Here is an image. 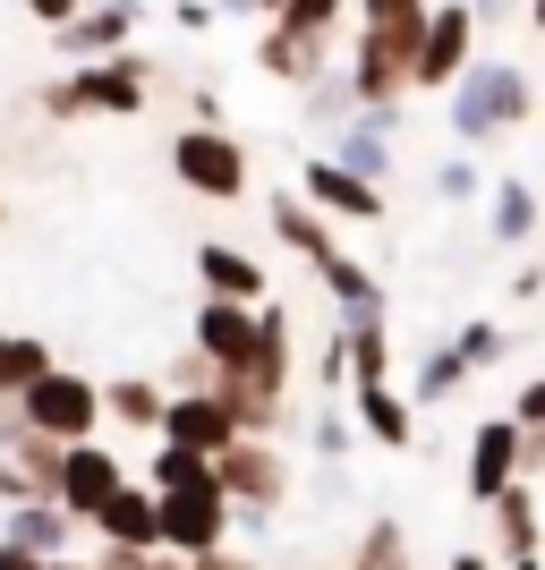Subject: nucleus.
Returning <instances> with one entry per match:
<instances>
[{
    "mask_svg": "<svg viewBox=\"0 0 545 570\" xmlns=\"http://www.w3.org/2000/svg\"><path fill=\"white\" fill-rule=\"evenodd\" d=\"M196 282H205V298H247V307H264V264L239 256V247H196Z\"/></svg>",
    "mask_w": 545,
    "mask_h": 570,
    "instance_id": "a211bd4d",
    "label": "nucleus"
},
{
    "mask_svg": "<svg viewBox=\"0 0 545 570\" xmlns=\"http://www.w3.org/2000/svg\"><path fill=\"white\" fill-rule=\"evenodd\" d=\"M214 375H222L214 357H205V350H188V357H179V366H171V392H205V383H214Z\"/></svg>",
    "mask_w": 545,
    "mask_h": 570,
    "instance_id": "c756f323",
    "label": "nucleus"
},
{
    "mask_svg": "<svg viewBox=\"0 0 545 570\" xmlns=\"http://www.w3.org/2000/svg\"><path fill=\"white\" fill-rule=\"evenodd\" d=\"M486 230H495V238H528V230H537V188H528V179H503Z\"/></svg>",
    "mask_w": 545,
    "mask_h": 570,
    "instance_id": "b1692460",
    "label": "nucleus"
},
{
    "mask_svg": "<svg viewBox=\"0 0 545 570\" xmlns=\"http://www.w3.org/2000/svg\"><path fill=\"white\" fill-rule=\"evenodd\" d=\"M528 119V77L512 60H469V69L451 77V137H503V128H520Z\"/></svg>",
    "mask_w": 545,
    "mask_h": 570,
    "instance_id": "f03ea898",
    "label": "nucleus"
},
{
    "mask_svg": "<svg viewBox=\"0 0 545 570\" xmlns=\"http://www.w3.org/2000/svg\"><path fill=\"white\" fill-rule=\"evenodd\" d=\"M495 537H503V553H537V494H528L520 476L495 494Z\"/></svg>",
    "mask_w": 545,
    "mask_h": 570,
    "instance_id": "4be33fe9",
    "label": "nucleus"
},
{
    "mask_svg": "<svg viewBox=\"0 0 545 570\" xmlns=\"http://www.w3.org/2000/svg\"><path fill=\"white\" fill-rule=\"evenodd\" d=\"M451 350L469 357V366H495V357H503V333H495V324H460V341H451Z\"/></svg>",
    "mask_w": 545,
    "mask_h": 570,
    "instance_id": "c85d7f7f",
    "label": "nucleus"
},
{
    "mask_svg": "<svg viewBox=\"0 0 545 570\" xmlns=\"http://www.w3.org/2000/svg\"><path fill=\"white\" fill-rule=\"evenodd\" d=\"M77 528L86 520H77L60 494H26V502H9V528H0V537H18V546H35V553H60Z\"/></svg>",
    "mask_w": 545,
    "mask_h": 570,
    "instance_id": "f3484780",
    "label": "nucleus"
},
{
    "mask_svg": "<svg viewBox=\"0 0 545 570\" xmlns=\"http://www.w3.org/2000/svg\"><path fill=\"white\" fill-rule=\"evenodd\" d=\"M256 9H264V18H273V9H282V0H256Z\"/></svg>",
    "mask_w": 545,
    "mask_h": 570,
    "instance_id": "a18cd8bd",
    "label": "nucleus"
},
{
    "mask_svg": "<svg viewBox=\"0 0 545 570\" xmlns=\"http://www.w3.org/2000/svg\"><path fill=\"white\" fill-rule=\"evenodd\" d=\"M0 341H9V333H0Z\"/></svg>",
    "mask_w": 545,
    "mask_h": 570,
    "instance_id": "de8ad7c7",
    "label": "nucleus"
},
{
    "mask_svg": "<svg viewBox=\"0 0 545 570\" xmlns=\"http://www.w3.org/2000/svg\"><path fill=\"white\" fill-rule=\"evenodd\" d=\"M214 476H222V494L247 502V511H273V502L290 494V469H282V452H273L264 434H239V443H222V452H214Z\"/></svg>",
    "mask_w": 545,
    "mask_h": 570,
    "instance_id": "0eeeda50",
    "label": "nucleus"
},
{
    "mask_svg": "<svg viewBox=\"0 0 545 570\" xmlns=\"http://www.w3.org/2000/svg\"><path fill=\"white\" fill-rule=\"evenodd\" d=\"M350 570H418V562H409V528L376 520V528H367V546L350 553Z\"/></svg>",
    "mask_w": 545,
    "mask_h": 570,
    "instance_id": "393cba45",
    "label": "nucleus"
},
{
    "mask_svg": "<svg viewBox=\"0 0 545 570\" xmlns=\"http://www.w3.org/2000/svg\"><path fill=\"white\" fill-rule=\"evenodd\" d=\"M188 570H256L247 553H231V546H205V553H188Z\"/></svg>",
    "mask_w": 545,
    "mask_h": 570,
    "instance_id": "473e14b6",
    "label": "nucleus"
},
{
    "mask_svg": "<svg viewBox=\"0 0 545 570\" xmlns=\"http://www.w3.org/2000/svg\"><path fill=\"white\" fill-rule=\"evenodd\" d=\"M51 35H60L69 60H103V51H119L137 35V9H128V0H103V9H77L69 26H51Z\"/></svg>",
    "mask_w": 545,
    "mask_h": 570,
    "instance_id": "2eb2a0df",
    "label": "nucleus"
},
{
    "mask_svg": "<svg viewBox=\"0 0 545 570\" xmlns=\"http://www.w3.org/2000/svg\"><path fill=\"white\" fill-rule=\"evenodd\" d=\"M0 570H43V553L18 546V537H0Z\"/></svg>",
    "mask_w": 545,
    "mask_h": 570,
    "instance_id": "c9c22d12",
    "label": "nucleus"
},
{
    "mask_svg": "<svg viewBox=\"0 0 545 570\" xmlns=\"http://www.w3.org/2000/svg\"><path fill=\"white\" fill-rule=\"evenodd\" d=\"M358 417H367V434H376V443H392V452L409 443V409H401V392H392V383H358Z\"/></svg>",
    "mask_w": 545,
    "mask_h": 570,
    "instance_id": "5701e85b",
    "label": "nucleus"
},
{
    "mask_svg": "<svg viewBox=\"0 0 545 570\" xmlns=\"http://www.w3.org/2000/svg\"><path fill=\"white\" fill-rule=\"evenodd\" d=\"M43 111L51 119H77V111H145V60H137V51H103V60H86L69 86H51Z\"/></svg>",
    "mask_w": 545,
    "mask_h": 570,
    "instance_id": "20e7f679",
    "label": "nucleus"
},
{
    "mask_svg": "<svg viewBox=\"0 0 545 570\" xmlns=\"http://www.w3.org/2000/svg\"><path fill=\"white\" fill-rule=\"evenodd\" d=\"M324 51H332V35H315V26H290V18H273V26H264V43H256V60H264V77H282V86H315V77L332 69Z\"/></svg>",
    "mask_w": 545,
    "mask_h": 570,
    "instance_id": "9b49d317",
    "label": "nucleus"
},
{
    "mask_svg": "<svg viewBox=\"0 0 545 570\" xmlns=\"http://www.w3.org/2000/svg\"><path fill=\"white\" fill-rule=\"evenodd\" d=\"M171 18L188 26V35H205V26H214V18H222V0H171Z\"/></svg>",
    "mask_w": 545,
    "mask_h": 570,
    "instance_id": "7c9ffc66",
    "label": "nucleus"
},
{
    "mask_svg": "<svg viewBox=\"0 0 545 570\" xmlns=\"http://www.w3.org/2000/svg\"><path fill=\"white\" fill-rule=\"evenodd\" d=\"M451 570H486V562H477V553H460V562H451Z\"/></svg>",
    "mask_w": 545,
    "mask_h": 570,
    "instance_id": "79ce46f5",
    "label": "nucleus"
},
{
    "mask_svg": "<svg viewBox=\"0 0 545 570\" xmlns=\"http://www.w3.org/2000/svg\"><path fill=\"white\" fill-rule=\"evenodd\" d=\"M0 214H9V205H0Z\"/></svg>",
    "mask_w": 545,
    "mask_h": 570,
    "instance_id": "49530a36",
    "label": "nucleus"
},
{
    "mask_svg": "<svg viewBox=\"0 0 545 570\" xmlns=\"http://www.w3.org/2000/svg\"><path fill=\"white\" fill-rule=\"evenodd\" d=\"M26 9H35V18H43V26H69L77 9H86V0H26Z\"/></svg>",
    "mask_w": 545,
    "mask_h": 570,
    "instance_id": "4c0bfd02",
    "label": "nucleus"
},
{
    "mask_svg": "<svg viewBox=\"0 0 545 570\" xmlns=\"http://www.w3.org/2000/svg\"><path fill=\"white\" fill-rule=\"evenodd\" d=\"M528 26H537V35H545V0H528Z\"/></svg>",
    "mask_w": 545,
    "mask_h": 570,
    "instance_id": "ea45409f",
    "label": "nucleus"
},
{
    "mask_svg": "<svg viewBox=\"0 0 545 570\" xmlns=\"http://www.w3.org/2000/svg\"><path fill=\"white\" fill-rule=\"evenodd\" d=\"M460 375H469V357H460V350H435L427 366L409 375V401H444V392H451Z\"/></svg>",
    "mask_w": 545,
    "mask_h": 570,
    "instance_id": "bb28decb",
    "label": "nucleus"
},
{
    "mask_svg": "<svg viewBox=\"0 0 545 570\" xmlns=\"http://www.w3.org/2000/svg\"><path fill=\"white\" fill-rule=\"evenodd\" d=\"M512 570H537V553H512Z\"/></svg>",
    "mask_w": 545,
    "mask_h": 570,
    "instance_id": "a19ab883",
    "label": "nucleus"
},
{
    "mask_svg": "<svg viewBox=\"0 0 545 570\" xmlns=\"http://www.w3.org/2000/svg\"><path fill=\"white\" fill-rule=\"evenodd\" d=\"M435 188H444V196H469L477 188V163H444V170H435Z\"/></svg>",
    "mask_w": 545,
    "mask_h": 570,
    "instance_id": "f704fd0d",
    "label": "nucleus"
},
{
    "mask_svg": "<svg viewBox=\"0 0 545 570\" xmlns=\"http://www.w3.org/2000/svg\"><path fill=\"white\" fill-rule=\"evenodd\" d=\"M188 111L205 119V128H222V95H214V86H196V95H188Z\"/></svg>",
    "mask_w": 545,
    "mask_h": 570,
    "instance_id": "58836bf2",
    "label": "nucleus"
},
{
    "mask_svg": "<svg viewBox=\"0 0 545 570\" xmlns=\"http://www.w3.org/2000/svg\"><path fill=\"white\" fill-rule=\"evenodd\" d=\"M315 452H324V460L350 452V417H324V426H315Z\"/></svg>",
    "mask_w": 545,
    "mask_h": 570,
    "instance_id": "72a5a7b5",
    "label": "nucleus"
},
{
    "mask_svg": "<svg viewBox=\"0 0 545 570\" xmlns=\"http://www.w3.org/2000/svg\"><path fill=\"white\" fill-rule=\"evenodd\" d=\"M308 264H315V282H324L350 315H383V289H376V273H367V264H350L341 247H324V256H308Z\"/></svg>",
    "mask_w": 545,
    "mask_h": 570,
    "instance_id": "aec40b11",
    "label": "nucleus"
},
{
    "mask_svg": "<svg viewBox=\"0 0 545 570\" xmlns=\"http://www.w3.org/2000/svg\"><path fill=\"white\" fill-rule=\"evenodd\" d=\"M512 476H520V417H486V426L469 434V494L495 502Z\"/></svg>",
    "mask_w": 545,
    "mask_h": 570,
    "instance_id": "ddd939ff",
    "label": "nucleus"
},
{
    "mask_svg": "<svg viewBox=\"0 0 545 570\" xmlns=\"http://www.w3.org/2000/svg\"><path fill=\"white\" fill-rule=\"evenodd\" d=\"M418 35H427V0H358V51H350L358 102H401L409 95Z\"/></svg>",
    "mask_w": 545,
    "mask_h": 570,
    "instance_id": "f257e3e1",
    "label": "nucleus"
},
{
    "mask_svg": "<svg viewBox=\"0 0 545 570\" xmlns=\"http://www.w3.org/2000/svg\"><path fill=\"white\" fill-rule=\"evenodd\" d=\"M163 383H145V375H119V383H103V417H119V426H154L163 434Z\"/></svg>",
    "mask_w": 545,
    "mask_h": 570,
    "instance_id": "412c9836",
    "label": "nucleus"
},
{
    "mask_svg": "<svg viewBox=\"0 0 545 570\" xmlns=\"http://www.w3.org/2000/svg\"><path fill=\"white\" fill-rule=\"evenodd\" d=\"M308 205L332 214V222H383V188H376V179H358V170H341L332 154L308 163Z\"/></svg>",
    "mask_w": 545,
    "mask_h": 570,
    "instance_id": "f8f14e48",
    "label": "nucleus"
},
{
    "mask_svg": "<svg viewBox=\"0 0 545 570\" xmlns=\"http://www.w3.org/2000/svg\"><path fill=\"white\" fill-rule=\"evenodd\" d=\"M469 43H477V9H427V35H418V69L409 86H451V77L469 69Z\"/></svg>",
    "mask_w": 545,
    "mask_h": 570,
    "instance_id": "6e6552de",
    "label": "nucleus"
},
{
    "mask_svg": "<svg viewBox=\"0 0 545 570\" xmlns=\"http://www.w3.org/2000/svg\"><path fill=\"white\" fill-rule=\"evenodd\" d=\"M43 366H51V350H43V341H18V333L0 341V392H9V401H18L26 383L43 375Z\"/></svg>",
    "mask_w": 545,
    "mask_h": 570,
    "instance_id": "a878e982",
    "label": "nucleus"
},
{
    "mask_svg": "<svg viewBox=\"0 0 545 570\" xmlns=\"http://www.w3.org/2000/svg\"><path fill=\"white\" fill-rule=\"evenodd\" d=\"M273 18H290V26H315V35H341V0H282Z\"/></svg>",
    "mask_w": 545,
    "mask_h": 570,
    "instance_id": "cd10ccee",
    "label": "nucleus"
},
{
    "mask_svg": "<svg viewBox=\"0 0 545 570\" xmlns=\"http://www.w3.org/2000/svg\"><path fill=\"white\" fill-rule=\"evenodd\" d=\"M86 528H103L111 546H137V553H154V546H163V502L145 494V485H119V494L103 502V511H95Z\"/></svg>",
    "mask_w": 545,
    "mask_h": 570,
    "instance_id": "dca6fc26",
    "label": "nucleus"
},
{
    "mask_svg": "<svg viewBox=\"0 0 545 570\" xmlns=\"http://www.w3.org/2000/svg\"><path fill=\"white\" fill-rule=\"evenodd\" d=\"M163 443H188V452H205V460H214L222 443H239L231 401H222L214 383H205V392H171V401H163Z\"/></svg>",
    "mask_w": 545,
    "mask_h": 570,
    "instance_id": "1a4fd4ad",
    "label": "nucleus"
},
{
    "mask_svg": "<svg viewBox=\"0 0 545 570\" xmlns=\"http://www.w3.org/2000/svg\"><path fill=\"white\" fill-rule=\"evenodd\" d=\"M171 170H179L196 196H214V205L247 196V154H239V137H222V128H205V119H196L188 137L171 145Z\"/></svg>",
    "mask_w": 545,
    "mask_h": 570,
    "instance_id": "423d86ee",
    "label": "nucleus"
},
{
    "mask_svg": "<svg viewBox=\"0 0 545 570\" xmlns=\"http://www.w3.org/2000/svg\"><path fill=\"white\" fill-rule=\"evenodd\" d=\"M163 502V546L171 553H205L231 537V494H222V476H196V485H154Z\"/></svg>",
    "mask_w": 545,
    "mask_h": 570,
    "instance_id": "39448f33",
    "label": "nucleus"
},
{
    "mask_svg": "<svg viewBox=\"0 0 545 570\" xmlns=\"http://www.w3.org/2000/svg\"><path fill=\"white\" fill-rule=\"evenodd\" d=\"M95 570H154V553H137V546H111V537H103V562Z\"/></svg>",
    "mask_w": 545,
    "mask_h": 570,
    "instance_id": "2f4dec72",
    "label": "nucleus"
},
{
    "mask_svg": "<svg viewBox=\"0 0 545 570\" xmlns=\"http://www.w3.org/2000/svg\"><path fill=\"white\" fill-rule=\"evenodd\" d=\"M18 417L43 426V434H60V443H86V434L103 426V383L69 375V366H43V375L18 392Z\"/></svg>",
    "mask_w": 545,
    "mask_h": 570,
    "instance_id": "7ed1b4c3",
    "label": "nucleus"
},
{
    "mask_svg": "<svg viewBox=\"0 0 545 570\" xmlns=\"http://www.w3.org/2000/svg\"><path fill=\"white\" fill-rule=\"evenodd\" d=\"M512 417H520V426H545V375L520 392V409H512Z\"/></svg>",
    "mask_w": 545,
    "mask_h": 570,
    "instance_id": "e433bc0d",
    "label": "nucleus"
},
{
    "mask_svg": "<svg viewBox=\"0 0 545 570\" xmlns=\"http://www.w3.org/2000/svg\"><path fill=\"white\" fill-rule=\"evenodd\" d=\"M154 570H188V553H179V562H154Z\"/></svg>",
    "mask_w": 545,
    "mask_h": 570,
    "instance_id": "c03bdc74",
    "label": "nucleus"
},
{
    "mask_svg": "<svg viewBox=\"0 0 545 570\" xmlns=\"http://www.w3.org/2000/svg\"><path fill=\"white\" fill-rule=\"evenodd\" d=\"M43 570H95V562H43Z\"/></svg>",
    "mask_w": 545,
    "mask_h": 570,
    "instance_id": "37998d69",
    "label": "nucleus"
},
{
    "mask_svg": "<svg viewBox=\"0 0 545 570\" xmlns=\"http://www.w3.org/2000/svg\"><path fill=\"white\" fill-rule=\"evenodd\" d=\"M196 350L214 357V366H247L256 357V307L247 298H205L196 307Z\"/></svg>",
    "mask_w": 545,
    "mask_h": 570,
    "instance_id": "4468645a",
    "label": "nucleus"
},
{
    "mask_svg": "<svg viewBox=\"0 0 545 570\" xmlns=\"http://www.w3.org/2000/svg\"><path fill=\"white\" fill-rule=\"evenodd\" d=\"M119 485H128V469H119V460L103 452L95 434H86V443H69V460H60V485H51V494L69 502L77 520H95V511L119 494Z\"/></svg>",
    "mask_w": 545,
    "mask_h": 570,
    "instance_id": "9d476101",
    "label": "nucleus"
},
{
    "mask_svg": "<svg viewBox=\"0 0 545 570\" xmlns=\"http://www.w3.org/2000/svg\"><path fill=\"white\" fill-rule=\"evenodd\" d=\"M332 350L350 357V383H392V341H383V315H350Z\"/></svg>",
    "mask_w": 545,
    "mask_h": 570,
    "instance_id": "6ab92c4d",
    "label": "nucleus"
}]
</instances>
